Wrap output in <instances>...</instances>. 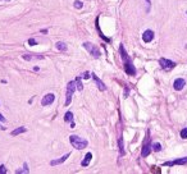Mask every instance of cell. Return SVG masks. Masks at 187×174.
I'll list each match as a JSON object with an SVG mask.
<instances>
[{"label": "cell", "instance_id": "cell-1", "mask_svg": "<svg viewBox=\"0 0 187 174\" xmlns=\"http://www.w3.org/2000/svg\"><path fill=\"white\" fill-rule=\"evenodd\" d=\"M69 141H71V143H72V146L75 147V149H77V150H84L85 147L87 146V143H88L86 140L78 137V136H71Z\"/></svg>", "mask_w": 187, "mask_h": 174}, {"label": "cell", "instance_id": "cell-2", "mask_svg": "<svg viewBox=\"0 0 187 174\" xmlns=\"http://www.w3.org/2000/svg\"><path fill=\"white\" fill-rule=\"evenodd\" d=\"M76 81H71V82H68V85H67V93H66V102H64V105L66 106H68V105L71 104V101H72V95H73V92L76 91Z\"/></svg>", "mask_w": 187, "mask_h": 174}, {"label": "cell", "instance_id": "cell-3", "mask_svg": "<svg viewBox=\"0 0 187 174\" xmlns=\"http://www.w3.org/2000/svg\"><path fill=\"white\" fill-rule=\"evenodd\" d=\"M84 48L87 50L88 53H90L92 57L95 58H99L100 57V50L96 48V45H94V44L91 42H84Z\"/></svg>", "mask_w": 187, "mask_h": 174}, {"label": "cell", "instance_id": "cell-4", "mask_svg": "<svg viewBox=\"0 0 187 174\" xmlns=\"http://www.w3.org/2000/svg\"><path fill=\"white\" fill-rule=\"evenodd\" d=\"M159 64H160V67H162L163 69H165V70H171V69H173V68L176 67V63H174V61L168 60V59H165V58H160L159 59Z\"/></svg>", "mask_w": 187, "mask_h": 174}, {"label": "cell", "instance_id": "cell-5", "mask_svg": "<svg viewBox=\"0 0 187 174\" xmlns=\"http://www.w3.org/2000/svg\"><path fill=\"white\" fill-rule=\"evenodd\" d=\"M54 100H55V95H54V93H47V95H45V96H44V99L41 100V105H42V106H47V105L53 104V102H54Z\"/></svg>", "mask_w": 187, "mask_h": 174}, {"label": "cell", "instance_id": "cell-6", "mask_svg": "<svg viewBox=\"0 0 187 174\" xmlns=\"http://www.w3.org/2000/svg\"><path fill=\"white\" fill-rule=\"evenodd\" d=\"M187 164V158H182V159H177V160L169 161V163H164V166H173V165H185Z\"/></svg>", "mask_w": 187, "mask_h": 174}, {"label": "cell", "instance_id": "cell-7", "mask_svg": "<svg viewBox=\"0 0 187 174\" xmlns=\"http://www.w3.org/2000/svg\"><path fill=\"white\" fill-rule=\"evenodd\" d=\"M124 69H126L127 74H129V76H135L136 74V68H135V66H133L129 60H127L126 66H124Z\"/></svg>", "mask_w": 187, "mask_h": 174}, {"label": "cell", "instance_id": "cell-8", "mask_svg": "<svg viewBox=\"0 0 187 174\" xmlns=\"http://www.w3.org/2000/svg\"><path fill=\"white\" fill-rule=\"evenodd\" d=\"M173 86H174V90H176V91H181L183 87L186 86V81H185V79H182V78H178V79L174 81Z\"/></svg>", "mask_w": 187, "mask_h": 174}, {"label": "cell", "instance_id": "cell-9", "mask_svg": "<svg viewBox=\"0 0 187 174\" xmlns=\"http://www.w3.org/2000/svg\"><path fill=\"white\" fill-rule=\"evenodd\" d=\"M154 39V32L151 31V29H147V31L144 32V35H142V40L145 41V42H150L151 40Z\"/></svg>", "mask_w": 187, "mask_h": 174}, {"label": "cell", "instance_id": "cell-10", "mask_svg": "<svg viewBox=\"0 0 187 174\" xmlns=\"http://www.w3.org/2000/svg\"><path fill=\"white\" fill-rule=\"evenodd\" d=\"M71 156V152H68V154H66L64 156H62L60 159H56V160H51L50 161V165H59V164H62V163H64V161L67 160L68 158Z\"/></svg>", "mask_w": 187, "mask_h": 174}, {"label": "cell", "instance_id": "cell-11", "mask_svg": "<svg viewBox=\"0 0 187 174\" xmlns=\"http://www.w3.org/2000/svg\"><path fill=\"white\" fill-rule=\"evenodd\" d=\"M150 147H151V146H150V143H149V137H147V143H145L144 147H142V151H141L142 158H146V156L150 154V151H151Z\"/></svg>", "mask_w": 187, "mask_h": 174}, {"label": "cell", "instance_id": "cell-12", "mask_svg": "<svg viewBox=\"0 0 187 174\" xmlns=\"http://www.w3.org/2000/svg\"><path fill=\"white\" fill-rule=\"evenodd\" d=\"M92 78H94V81L96 82V85H97V87H99V90H100V91H105V90H106V86L104 85V82L100 81L99 77H97V76L95 74V73L92 74Z\"/></svg>", "mask_w": 187, "mask_h": 174}, {"label": "cell", "instance_id": "cell-13", "mask_svg": "<svg viewBox=\"0 0 187 174\" xmlns=\"http://www.w3.org/2000/svg\"><path fill=\"white\" fill-rule=\"evenodd\" d=\"M91 159H92V154H91V152H88V154L85 156V159H84V160L81 161V165H82V166H87V165L90 164Z\"/></svg>", "mask_w": 187, "mask_h": 174}, {"label": "cell", "instance_id": "cell-14", "mask_svg": "<svg viewBox=\"0 0 187 174\" xmlns=\"http://www.w3.org/2000/svg\"><path fill=\"white\" fill-rule=\"evenodd\" d=\"M25 132H27V128L26 127H19V128L14 129V131H12V136H17V134H21V133H25Z\"/></svg>", "mask_w": 187, "mask_h": 174}, {"label": "cell", "instance_id": "cell-15", "mask_svg": "<svg viewBox=\"0 0 187 174\" xmlns=\"http://www.w3.org/2000/svg\"><path fill=\"white\" fill-rule=\"evenodd\" d=\"M56 49L62 50V51H66V50H67V45L64 42H62V41H59V42H56Z\"/></svg>", "mask_w": 187, "mask_h": 174}, {"label": "cell", "instance_id": "cell-16", "mask_svg": "<svg viewBox=\"0 0 187 174\" xmlns=\"http://www.w3.org/2000/svg\"><path fill=\"white\" fill-rule=\"evenodd\" d=\"M64 120H66V122H72V120H73L72 111H68V113H66V115H64Z\"/></svg>", "mask_w": 187, "mask_h": 174}, {"label": "cell", "instance_id": "cell-17", "mask_svg": "<svg viewBox=\"0 0 187 174\" xmlns=\"http://www.w3.org/2000/svg\"><path fill=\"white\" fill-rule=\"evenodd\" d=\"M151 147H153V150H154V151H156V152L162 150V145H160L159 142H154L153 145H151Z\"/></svg>", "mask_w": 187, "mask_h": 174}, {"label": "cell", "instance_id": "cell-18", "mask_svg": "<svg viewBox=\"0 0 187 174\" xmlns=\"http://www.w3.org/2000/svg\"><path fill=\"white\" fill-rule=\"evenodd\" d=\"M76 83H77V88H78L79 91L84 90V85L81 83V79H79V77H77V78H76Z\"/></svg>", "mask_w": 187, "mask_h": 174}, {"label": "cell", "instance_id": "cell-19", "mask_svg": "<svg viewBox=\"0 0 187 174\" xmlns=\"http://www.w3.org/2000/svg\"><path fill=\"white\" fill-rule=\"evenodd\" d=\"M22 58L26 59V60H31V59H34V58H36V59H42V57H31V55H28V54L22 55Z\"/></svg>", "mask_w": 187, "mask_h": 174}, {"label": "cell", "instance_id": "cell-20", "mask_svg": "<svg viewBox=\"0 0 187 174\" xmlns=\"http://www.w3.org/2000/svg\"><path fill=\"white\" fill-rule=\"evenodd\" d=\"M118 143H119V150H121V154L123 155L124 154V150H123V138H119V141H118Z\"/></svg>", "mask_w": 187, "mask_h": 174}, {"label": "cell", "instance_id": "cell-21", "mask_svg": "<svg viewBox=\"0 0 187 174\" xmlns=\"http://www.w3.org/2000/svg\"><path fill=\"white\" fill-rule=\"evenodd\" d=\"M119 51H121V54H122V58L126 60V59H127V54H126V51H124V48L122 45H121V48H119Z\"/></svg>", "mask_w": 187, "mask_h": 174}, {"label": "cell", "instance_id": "cell-22", "mask_svg": "<svg viewBox=\"0 0 187 174\" xmlns=\"http://www.w3.org/2000/svg\"><path fill=\"white\" fill-rule=\"evenodd\" d=\"M29 170H28V168H27V164H25V169H19V170H17V174H21V173H28Z\"/></svg>", "mask_w": 187, "mask_h": 174}, {"label": "cell", "instance_id": "cell-23", "mask_svg": "<svg viewBox=\"0 0 187 174\" xmlns=\"http://www.w3.org/2000/svg\"><path fill=\"white\" fill-rule=\"evenodd\" d=\"M1 122H7V119H5V118L3 117L1 114H0V129H3V131H5V129H7V128H5V127H3V126H1Z\"/></svg>", "mask_w": 187, "mask_h": 174}, {"label": "cell", "instance_id": "cell-24", "mask_svg": "<svg viewBox=\"0 0 187 174\" xmlns=\"http://www.w3.org/2000/svg\"><path fill=\"white\" fill-rule=\"evenodd\" d=\"M181 137H182L183 140H186L187 138V128H183L182 131H181Z\"/></svg>", "mask_w": 187, "mask_h": 174}, {"label": "cell", "instance_id": "cell-25", "mask_svg": "<svg viewBox=\"0 0 187 174\" xmlns=\"http://www.w3.org/2000/svg\"><path fill=\"white\" fill-rule=\"evenodd\" d=\"M7 173V168L5 165H0V174H5Z\"/></svg>", "mask_w": 187, "mask_h": 174}, {"label": "cell", "instance_id": "cell-26", "mask_svg": "<svg viewBox=\"0 0 187 174\" xmlns=\"http://www.w3.org/2000/svg\"><path fill=\"white\" fill-rule=\"evenodd\" d=\"M75 5H76L77 8H79V9H81V8L84 7V5H82V1H78V0H77V1L75 3Z\"/></svg>", "mask_w": 187, "mask_h": 174}, {"label": "cell", "instance_id": "cell-27", "mask_svg": "<svg viewBox=\"0 0 187 174\" xmlns=\"http://www.w3.org/2000/svg\"><path fill=\"white\" fill-rule=\"evenodd\" d=\"M28 44H29L31 46H34V45H36V41H35L34 39H29V40H28Z\"/></svg>", "mask_w": 187, "mask_h": 174}, {"label": "cell", "instance_id": "cell-28", "mask_svg": "<svg viewBox=\"0 0 187 174\" xmlns=\"http://www.w3.org/2000/svg\"><path fill=\"white\" fill-rule=\"evenodd\" d=\"M82 78H85V79H87V78H90V74H88V73H87V72H86V73H85V74H84V76H82Z\"/></svg>", "mask_w": 187, "mask_h": 174}]
</instances>
